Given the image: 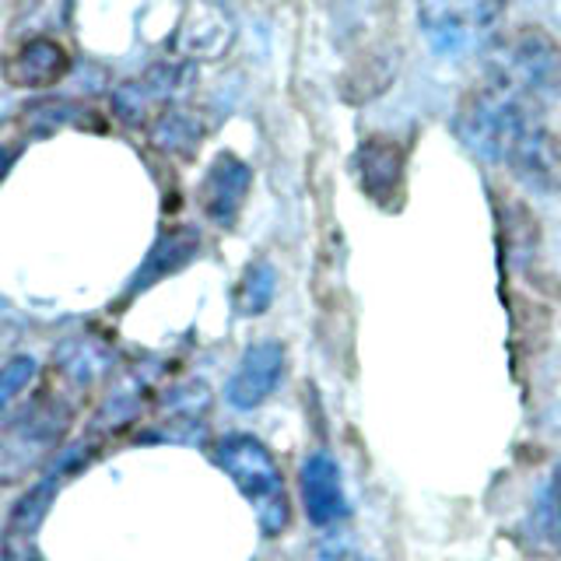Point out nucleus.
<instances>
[{"mask_svg":"<svg viewBox=\"0 0 561 561\" xmlns=\"http://www.w3.org/2000/svg\"><path fill=\"white\" fill-rule=\"evenodd\" d=\"M484 84L543 113V105L561 92V46L537 25L508 32L488 53Z\"/></svg>","mask_w":561,"mask_h":561,"instance_id":"f257e3e1","label":"nucleus"},{"mask_svg":"<svg viewBox=\"0 0 561 561\" xmlns=\"http://www.w3.org/2000/svg\"><path fill=\"white\" fill-rule=\"evenodd\" d=\"M215 463L236 481L242 491V499L253 505L256 526L263 537H277L291 519V505H288V491L285 478H280V467L271 456V449L253 435H225L215 446Z\"/></svg>","mask_w":561,"mask_h":561,"instance_id":"f03ea898","label":"nucleus"},{"mask_svg":"<svg viewBox=\"0 0 561 561\" xmlns=\"http://www.w3.org/2000/svg\"><path fill=\"white\" fill-rule=\"evenodd\" d=\"M499 14V4H425L417 8V22L438 57L463 60L467 53L481 46L484 32Z\"/></svg>","mask_w":561,"mask_h":561,"instance_id":"7ed1b4c3","label":"nucleus"},{"mask_svg":"<svg viewBox=\"0 0 561 561\" xmlns=\"http://www.w3.org/2000/svg\"><path fill=\"white\" fill-rule=\"evenodd\" d=\"M193 70L186 64H154L148 67L140 78H130L116 88L113 95V110L123 123H130V127H151V123L172 110V99L183 92L186 81H190Z\"/></svg>","mask_w":561,"mask_h":561,"instance_id":"20e7f679","label":"nucleus"},{"mask_svg":"<svg viewBox=\"0 0 561 561\" xmlns=\"http://www.w3.org/2000/svg\"><path fill=\"white\" fill-rule=\"evenodd\" d=\"M355 180L362 193L379 207H400L403 201V169H408V151L393 137H365L355 158H351Z\"/></svg>","mask_w":561,"mask_h":561,"instance_id":"39448f33","label":"nucleus"},{"mask_svg":"<svg viewBox=\"0 0 561 561\" xmlns=\"http://www.w3.org/2000/svg\"><path fill=\"white\" fill-rule=\"evenodd\" d=\"M508 172L516 175L523 186L537 193H558L561 190V137L540 123H530L508 148L505 162Z\"/></svg>","mask_w":561,"mask_h":561,"instance_id":"423d86ee","label":"nucleus"},{"mask_svg":"<svg viewBox=\"0 0 561 561\" xmlns=\"http://www.w3.org/2000/svg\"><path fill=\"white\" fill-rule=\"evenodd\" d=\"M250 186H253V169L228 151L218 154L197 186V204L204 210V218L218 228H232L236 218L242 215L245 197H250Z\"/></svg>","mask_w":561,"mask_h":561,"instance_id":"0eeeda50","label":"nucleus"},{"mask_svg":"<svg viewBox=\"0 0 561 561\" xmlns=\"http://www.w3.org/2000/svg\"><path fill=\"white\" fill-rule=\"evenodd\" d=\"M280 376H285V347L277 341H256L253 347H245V355L239 358L236 376L228 379V403L239 411H253L267 400Z\"/></svg>","mask_w":561,"mask_h":561,"instance_id":"6e6552de","label":"nucleus"},{"mask_svg":"<svg viewBox=\"0 0 561 561\" xmlns=\"http://www.w3.org/2000/svg\"><path fill=\"white\" fill-rule=\"evenodd\" d=\"M302 502L309 523L316 526H333L347 516L341 467L330 453H312L302 463Z\"/></svg>","mask_w":561,"mask_h":561,"instance_id":"1a4fd4ad","label":"nucleus"},{"mask_svg":"<svg viewBox=\"0 0 561 561\" xmlns=\"http://www.w3.org/2000/svg\"><path fill=\"white\" fill-rule=\"evenodd\" d=\"M526 554L534 558H558L561 554V460L554 463L551 478L543 481L534 508L516 530Z\"/></svg>","mask_w":561,"mask_h":561,"instance_id":"9d476101","label":"nucleus"},{"mask_svg":"<svg viewBox=\"0 0 561 561\" xmlns=\"http://www.w3.org/2000/svg\"><path fill=\"white\" fill-rule=\"evenodd\" d=\"M236 39L232 14L221 8L197 4L190 8L180 25V53L186 60H218Z\"/></svg>","mask_w":561,"mask_h":561,"instance_id":"9b49d317","label":"nucleus"},{"mask_svg":"<svg viewBox=\"0 0 561 561\" xmlns=\"http://www.w3.org/2000/svg\"><path fill=\"white\" fill-rule=\"evenodd\" d=\"M67 67L70 57L57 39H28L14 57H8L4 75L14 88H49L67 75Z\"/></svg>","mask_w":561,"mask_h":561,"instance_id":"f8f14e48","label":"nucleus"},{"mask_svg":"<svg viewBox=\"0 0 561 561\" xmlns=\"http://www.w3.org/2000/svg\"><path fill=\"white\" fill-rule=\"evenodd\" d=\"M197 250H201L197 232H190V228H172L169 236H162L151 245V253L145 260V267L137 271L130 291L148 288V285H154V280H162L165 274H175L180 267H186V263L197 256Z\"/></svg>","mask_w":561,"mask_h":561,"instance_id":"ddd939ff","label":"nucleus"},{"mask_svg":"<svg viewBox=\"0 0 561 561\" xmlns=\"http://www.w3.org/2000/svg\"><path fill=\"white\" fill-rule=\"evenodd\" d=\"M148 137L154 148H162L169 154H193L201 145V123L193 119L186 110H172L158 116L151 127H148Z\"/></svg>","mask_w":561,"mask_h":561,"instance_id":"4468645a","label":"nucleus"},{"mask_svg":"<svg viewBox=\"0 0 561 561\" xmlns=\"http://www.w3.org/2000/svg\"><path fill=\"white\" fill-rule=\"evenodd\" d=\"M274 291H277V271L271 260H256L245 267L242 280H239V291H236V309L242 316H260L267 312L274 302Z\"/></svg>","mask_w":561,"mask_h":561,"instance_id":"2eb2a0df","label":"nucleus"},{"mask_svg":"<svg viewBox=\"0 0 561 561\" xmlns=\"http://www.w3.org/2000/svg\"><path fill=\"white\" fill-rule=\"evenodd\" d=\"M210 408V393L204 382H183L165 397V414L175 428L180 425H204Z\"/></svg>","mask_w":561,"mask_h":561,"instance_id":"dca6fc26","label":"nucleus"},{"mask_svg":"<svg viewBox=\"0 0 561 561\" xmlns=\"http://www.w3.org/2000/svg\"><path fill=\"white\" fill-rule=\"evenodd\" d=\"M35 376V362L32 358H11L8 368H4V379H0V397H4V403H11L22 390H28V382Z\"/></svg>","mask_w":561,"mask_h":561,"instance_id":"f3484780","label":"nucleus"},{"mask_svg":"<svg viewBox=\"0 0 561 561\" xmlns=\"http://www.w3.org/2000/svg\"><path fill=\"white\" fill-rule=\"evenodd\" d=\"M8 561H35V558H32V551H28V548L22 551V558H18V548L11 543V548H8Z\"/></svg>","mask_w":561,"mask_h":561,"instance_id":"a211bd4d","label":"nucleus"}]
</instances>
